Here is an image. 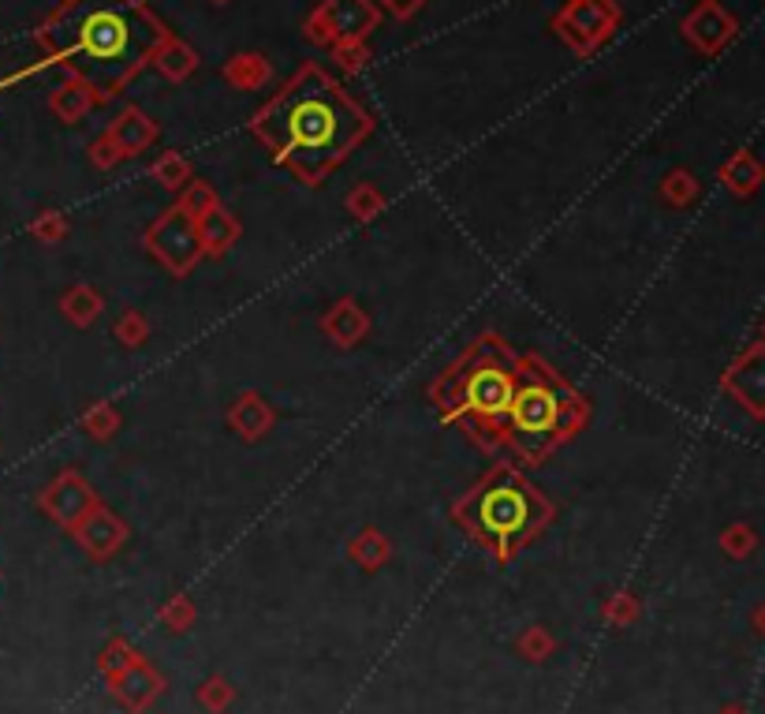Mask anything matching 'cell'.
I'll list each match as a JSON object with an SVG mask.
<instances>
[{
    "mask_svg": "<svg viewBox=\"0 0 765 714\" xmlns=\"http://www.w3.org/2000/svg\"><path fill=\"white\" fill-rule=\"evenodd\" d=\"M538 517H542L538 494L512 472H500L489 483H482L467 505V520L489 542H515L538 523Z\"/></svg>",
    "mask_w": 765,
    "mask_h": 714,
    "instance_id": "obj_3",
    "label": "cell"
},
{
    "mask_svg": "<svg viewBox=\"0 0 765 714\" xmlns=\"http://www.w3.org/2000/svg\"><path fill=\"white\" fill-rule=\"evenodd\" d=\"M378 23L381 12L373 8V0H322L314 20L306 23V31H311L314 42L351 45L367 38Z\"/></svg>",
    "mask_w": 765,
    "mask_h": 714,
    "instance_id": "obj_4",
    "label": "cell"
},
{
    "mask_svg": "<svg viewBox=\"0 0 765 714\" xmlns=\"http://www.w3.org/2000/svg\"><path fill=\"white\" fill-rule=\"evenodd\" d=\"M153 131H158V128H153L150 116H142L139 108H127L120 120L113 124V131H108V142H113L120 153H135L153 139Z\"/></svg>",
    "mask_w": 765,
    "mask_h": 714,
    "instance_id": "obj_8",
    "label": "cell"
},
{
    "mask_svg": "<svg viewBox=\"0 0 765 714\" xmlns=\"http://www.w3.org/2000/svg\"><path fill=\"white\" fill-rule=\"evenodd\" d=\"M254 135L303 180H322L336 161L370 131V116L355 97L344 94L329 71L317 65L299 76L254 116Z\"/></svg>",
    "mask_w": 765,
    "mask_h": 714,
    "instance_id": "obj_2",
    "label": "cell"
},
{
    "mask_svg": "<svg viewBox=\"0 0 765 714\" xmlns=\"http://www.w3.org/2000/svg\"><path fill=\"white\" fill-rule=\"evenodd\" d=\"M515 396V382L508 370L500 367H482L467 378V404L486 419H497V415H508Z\"/></svg>",
    "mask_w": 765,
    "mask_h": 714,
    "instance_id": "obj_7",
    "label": "cell"
},
{
    "mask_svg": "<svg viewBox=\"0 0 765 714\" xmlns=\"http://www.w3.org/2000/svg\"><path fill=\"white\" fill-rule=\"evenodd\" d=\"M53 113L60 116V120H79V116L86 113L90 105H94V97H90V90L79 83V79H68L57 94H53Z\"/></svg>",
    "mask_w": 765,
    "mask_h": 714,
    "instance_id": "obj_9",
    "label": "cell"
},
{
    "mask_svg": "<svg viewBox=\"0 0 765 714\" xmlns=\"http://www.w3.org/2000/svg\"><path fill=\"white\" fill-rule=\"evenodd\" d=\"M381 4H385L393 15H399V20H407V15H415L418 8L426 4V0H381Z\"/></svg>",
    "mask_w": 765,
    "mask_h": 714,
    "instance_id": "obj_12",
    "label": "cell"
},
{
    "mask_svg": "<svg viewBox=\"0 0 765 714\" xmlns=\"http://www.w3.org/2000/svg\"><path fill=\"white\" fill-rule=\"evenodd\" d=\"M508 415H512L515 438L526 449H538L560 427V396L553 385H526V390H515Z\"/></svg>",
    "mask_w": 765,
    "mask_h": 714,
    "instance_id": "obj_5",
    "label": "cell"
},
{
    "mask_svg": "<svg viewBox=\"0 0 765 714\" xmlns=\"http://www.w3.org/2000/svg\"><path fill=\"white\" fill-rule=\"evenodd\" d=\"M153 60H158V68L165 71L169 79H187L190 71H195V53L176 38H165V45H161Z\"/></svg>",
    "mask_w": 765,
    "mask_h": 714,
    "instance_id": "obj_11",
    "label": "cell"
},
{
    "mask_svg": "<svg viewBox=\"0 0 765 714\" xmlns=\"http://www.w3.org/2000/svg\"><path fill=\"white\" fill-rule=\"evenodd\" d=\"M224 76L232 79L235 87L254 90V87H262V83L269 79V65H266V57H254V53H243V57L228 60V65H224Z\"/></svg>",
    "mask_w": 765,
    "mask_h": 714,
    "instance_id": "obj_10",
    "label": "cell"
},
{
    "mask_svg": "<svg viewBox=\"0 0 765 714\" xmlns=\"http://www.w3.org/2000/svg\"><path fill=\"white\" fill-rule=\"evenodd\" d=\"M165 38V26L142 0H63L38 26L49 65L68 68L94 102L120 94Z\"/></svg>",
    "mask_w": 765,
    "mask_h": 714,
    "instance_id": "obj_1",
    "label": "cell"
},
{
    "mask_svg": "<svg viewBox=\"0 0 765 714\" xmlns=\"http://www.w3.org/2000/svg\"><path fill=\"white\" fill-rule=\"evenodd\" d=\"M616 20H621V12H616L613 0H571L557 15V31L579 53H590L594 45H601L613 34Z\"/></svg>",
    "mask_w": 765,
    "mask_h": 714,
    "instance_id": "obj_6",
    "label": "cell"
},
{
    "mask_svg": "<svg viewBox=\"0 0 765 714\" xmlns=\"http://www.w3.org/2000/svg\"><path fill=\"white\" fill-rule=\"evenodd\" d=\"M217 4H224V0H217Z\"/></svg>",
    "mask_w": 765,
    "mask_h": 714,
    "instance_id": "obj_13",
    "label": "cell"
}]
</instances>
